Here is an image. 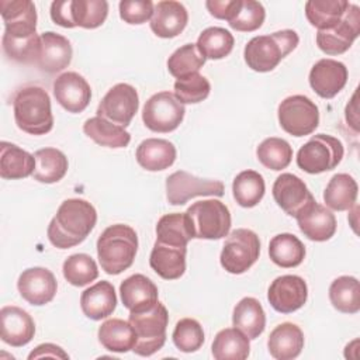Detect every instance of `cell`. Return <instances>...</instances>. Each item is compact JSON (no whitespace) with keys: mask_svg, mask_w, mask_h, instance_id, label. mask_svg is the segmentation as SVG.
Returning a JSON list of instances; mask_svg holds the SVG:
<instances>
[{"mask_svg":"<svg viewBox=\"0 0 360 360\" xmlns=\"http://www.w3.org/2000/svg\"><path fill=\"white\" fill-rule=\"evenodd\" d=\"M97 222L96 208L86 200H65L48 225V239L59 249L82 243Z\"/></svg>","mask_w":360,"mask_h":360,"instance_id":"cell-1","label":"cell"},{"mask_svg":"<svg viewBox=\"0 0 360 360\" xmlns=\"http://www.w3.org/2000/svg\"><path fill=\"white\" fill-rule=\"evenodd\" d=\"M138 250V235L134 228L115 224L105 228L97 239V257L107 274H120L132 266Z\"/></svg>","mask_w":360,"mask_h":360,"instance_id":"cell-2","label":"cell"},{"mask_svg":"<svg viewBox=\"0 0 360 360\" xmlns=\"http://www.w3.org/2000/svg\"><path fill=\"white\" fill-rule=\"evenodd\" d=\"M13 110L17 127L27 134L44 135L53 127L49 94L39 86L20 89L14 96Z\"/></svg>","mask_w":360,"mask_h":360,"instance_id":"cell-3","label":"cell"},{"mask_svg":"<svg viewBox=\"0 0 360 360\" xmlns=\"http://www.w3.org/2000/svg\"><path fill=\"white\" fill-rule=\"evenodd\" d=\"M298 41V34L294 30L253 37L245 46V62L255 72H270L297 48Z\"/></svg>","mask_w":360,"mask_h":360,"instance_id":"cell-4","label":"cell"},{"mask_svg":"<svg viewBox=\"0 0 360 360\" xmlns=\"http://www.w3.org/2000/svg\"><path fill=\"white\" fill-rule=\"evenodd\" d=\"M128 322L132 325L136 342L132 352L138 356H152L160 350L166 342V328L169 323V314L162 302L153 307L129 312Z\"/></svg>","mask_w":360,"mask_h":360,"instance_id":"cell-5","label":"cell"},{"mask_svg":"<svg viewBox=\"0 0 360 360\" xmlns=\"http://www.w3.org/2000/svg\"><path fill=\"white\" fill-rule=\"evenodd\" d=\"M193 236L197 239H221L229 233L231 212L219 200H202L186 211Z\"/></svg>","mask_w":360,"mask_h":360,"instance_id":"cell-6","label":"cell"},{"mask_svg":"<svg viewBox=\"0 0 360 360\" xmlns=\"http://www.w3.org/2000/svg\"><path fill=\"white\" fill-rule=\"evenodd\" d=\"M345 149L342 142L326 134L312 135L297 153V165L301 170L309 174H319L335 169L342 158Z\"/></svg>","mask_w":360,"mask_h":360,"instance_id":"cell-7","label":"cell"},{"mask_svg":"<svg viewBox=\"0 0 360 360\" xmlns=\"http://www.w3.org/2000/svg\"><path fill=\"white\" fill-rule=\"evenodd\" d=\"M260 255L259 236L246 228L235 229L226 238L219 256L221 266L231 274H242L249 270Z\"/></svg>","mask_w":360,"mask_h":360,"instance_id":"cell-8","label":"cell"},{"mask_svg":"<svg viewBox=\"0 0 360 360\" xmlns=\"http://www.w3.org/2000/svg\"><path fill=\"white\" fill-rule=\"evenodd\" d=\"M277 114L280 127L292 136L311 135L319 124L318 105L302 94L284 98L278 105Z\"/></svg>","mask_w":360,"mask_h":360,"instance_id":"cell-9","label":"cell"},{"mask_svg":"<svg viewBox=\"0 0 360 360\" xmlns=\"http://www.w3.org/2000/svg\"><path fill=\"white\" fill-rule=\"evenodd\" d=\"M184 104L170 91L150 96L142 110V121L153 132H172L184 118Z\"/></svg>","mask_w":360,"mask_h":360,"instance_id":"cell-10","label":"cell"},{"mask_svg":"<svg viewBox=\"0 0 360 360\" xmlns=\"http://www.w3.org/2000/svg\"><path fill=\"white\" fill-rule=\"evenodd\" d=\"M138 107L139 97L135 87L128 83H118L101 98L97 107V117L125 128L135 117Z\"/></svg>","mask_w":360,"mask_h":360,"instance_id":"cell-11","label":"cell"},{"mask_svg":"<svg viewBox=\"0 0 360 360\" xmlns=\"http://www.w3.org/2000/svg\"><path fill=\"white\" fill-rule=\"evenodd\" d=\"M198 195H224V184L219 180L200 179L184 170L172 173L166 179V197L172 205H183Z\"/></svg>","mask_w":360,"mask_h":360,"instance_id":"cell-12","label":"cell"},{"mask_svg":"<svg viewBox=\"0 0 360 360\" xmlns=\"http://www.w3.org/2000/svg\"><path fill=\"white\" fill-rule=\"evenodd\" d=\"M359 34L360 8L350 3L346 14L335 27L316 32V45L326 55H340L352 46Z\"/></svg>","mask_w":360,"mask_h":360,"instance_id":"cell-13","label":"cell"},{"mask_svg":"<svg viewBox=\"0 0 360 360\" xmlns=\"http://www.w3.org/2000/svg\"><path fill=\"white\" fill-rule=\"evenodd\" d=\"M308 287L302 277L285 274L277 277L269 287L267 300L273 309L281 314H291L307 302Z\"/></svg>","mask_w":360,"mask_h":360,"instance_id":"cell-14","label":"cell"},{"mask_svg":"<svg viewBox=\"0 0 360 360\" xmlns=\"http://www.w3.org/2000/svg\"><path fill=\"white\" fill-rule=\"evenodd\" d=\"M273 198L288 215L297 217L305 207L315 201L304 180L292 173H281L273 184Z\"/></svg>","mask_w":360,"mask_h":360,"instance_id":"cell-15","label":"cell"},{"mask_svg":"<svg viewBox=\"0 0 360 360\" xmlns=\"http://www.w3.org/2000/svg\"><path fill=\"white\" fill-rule=\"evenodd\" d=\"M17 288L28 304L39 307L53 300L58 283L51 270L45 267H30L20 274Z\"/></svg>","mask_w":360,"mask_h":360,"instance_id":"cell-16","label":"cell"},{"mask_svg":"<svg viewBox=\"0 0 360 360\" xmlns=\"http://www.w3.org/2000/svg\"><path fill=\"white\" fill-rule=\"evenodd\" d=\"M56 101L69 112H82L90 103L91 89L87 80L76 72H65L53 82Z\"/></svg>","mask_w":360,"mask_h":360,"instance_id":"cell-17","label":"cell"},{"mask_svg":"<svg viewBox=\"0 0 360 360\" xmlns=\"http://www.w3.org/2000/svg\"><path fill=\"white\" fill-rule=\"evenodd\" d=\"M309 84L322 98L335 97L347 82V68L345 63L325 58L318 60L309 70Z\"/></svg>","mask_w":360,"mask_h":360,"instance_id":"cell-18","label":"cell"},{"mask_svg":"<svg viewBox=\"0 0 360 360\" xmlns=\"http://www.w3.org/2000/svg\"><path fill=\"white\" fill-rule=\"evenodd\" d=\"M35 335V323L31 315L20 307L6 305L0 309L1 340L13 347L25 346Z\"/></svg>","mask_w":360,"mask_h":360,"instance_id":"cell-19","label":"cell"},{"mask_svg":"<svg viewBox=\"0 0 360 360\" xmlns=\"http://www.w3.org/2000/svg\"><path fill=\"white\" fill-rule=\"evenodd\" d=\"M72 55V45L66 37L46 31L41 34V48L35 63L42 72L58 73L69 66Z\"/></svg>","mask_w":360,"mask_h":360,"instance_id":"cell-20","label":"cell"},{"mask_svg":"<svg viewBox=\"0 0 360 360\" xmlns=\"http://www.w3.org/2000/svg\"><path fill=\"white\" fill-rule=\"evenodd\" d=\"M300 231L311 240H329L336 232V218L330 210L312 201L295 217Z\"/></svg>","mask_w":360,"mask_h":360,"instance_id":"cell-21","label":"cell"},{"mask_svg":"<svg viewBox=\"0 0 360 360\" xmlns=\"http://www.w3.org/2000/svg\"><path fill=\"white\" fill-rule=\"evenodd\" d=\"M188 13L180 1L163 0L153 6L150 30L160 38L177 37L187 25Z\"/></svg>","mask_w":360,"mask_h":360,"instance_id":"cell-22","label":"cell"},{"mask_svg":"<svg viewBox=\"0 0 360 360\" xmlns=\"http://www.w3.org/2000/svg\"><path fill=\"white\" fill-rule=\"evenodd\" d=\"M186 253L187 246H176L156 240L149 256V264L162 278L176 280L186 271Z\"/></svg>","mask_w":360,"mask_h":360,"instance_id":"cell-23","label":"cell"},{"mask_svg":"<svg viewBox=\"0 0 360 360\" xmlns=\"http://www.w3.org/2000/svg\"><path fill=\"white\" fill-rule=\"evenodd\" d=\"M121 301L129 312H138L158 302V287L143 274H132L120 285Z\"/></svg>","mask_w":360,"mask_h":360,"instance_id":"cell-24","label":"cell"},{"mask_svg":"<svg viewBox=\"0 0 360 360\" xmlns=\"http://www.w3.org/2000/svg\"><path fill=\"white\" fill-rule=\"evenodd\" d=\"M80 307L83 314L93 321H100L110 316L117 307L114 285L105 280L97 281L82 292Z\"/></svg>","mask_w":360,"mask_h":360,"instance_id":"cell-25","label":"cell"},{"mask_svg":"<svg viewBox=\"0 0 360 360\" xmlns=\"http://www.w3.org/2000/svg\"><path fill=\"white\" fill-rule=\"evenodd\" d=\"M267 347L274 359L292 360L304 347V333L295 323L283 322L270 332Z\"/></svg>","mask_w":360,"mask_h":360,"instance_id":"cell-26","label":"cell"},{"mask_svg":"<svg viewBox=\"0 0 360 360\" xmlns=\"http://www.w3.org/2000/svg\"><path fill=\"white\" fill-rule=\"evenodd\" d=\"M176 160V148L167 139L148 138L136 148V162L149 172H159L170 167Z\"/></svg>","mask_w":360,"mask_h":360,"instance_id":"cell-27","label":"cell"},{"mask_svg":"<svg viewBox=\"0 0 360 360\" xmlns=\"http://www.w3.org/2000/svg\"><path fill=\"white\" fill-rule=\"evenodd\" d=\"M35 158L20 146L3 141L0 143V176L6 180L24 179L34 173Z\"/></svg>","mask_w":360,"mask_h":360,"instance_id":"cell-28","label":"cell"},{"mask_svg":"<svg viewBox=\"0 0 360 360\" xmlns=\"http://www.w3.org/2000/svg\"><path fill=\"white\" fill-rule=\"evenodd\" d=\"M232 323L249 340L259 338L266 326V314L262 304L253 297L242 298L233 308Z\"/></svg>","mask_w":360,"mask_h":360,"instance_id":"cell-29","label":"cell"},{"mask_svg":"<svg viewBox=\"0 0 360 360\" xmlns=\"http://www.w3.org/2000/svg\"><path fill=\"white\" fill-rule=\"evenodd\" d=\"M98 340L110 352L125 353L134 349L136 335L128 321L112 318L103 322L98 328Z\"/></svg>","mask_w":360,"mask_h":360,"instance_id":"cell-30","label":"cell"},{"mask_svg":"<svg viewBox=\"0 0 360 360\" xmlns=\"http://www.w3.org/2000/svg\"><path fill=\"white\" fill-rule=\"evenodd\" d=\"M211 350L215 360H245L250 352L249 338L235 326L225 328L215 335Z\"/></svg>","mask_w":360,"mask_h":360,"instance_id":"cell-31","label":"cell"},{"mask_svg":"<svg viewBox=\"0 0 360 360\" xmlns=\"http://www.w3.org/2000/svg\"><path fill=\"white\" fill-rule=\"evenodd\" d=\"M35 169L34 179L39 183H56L62 180L68 172V158L65 153L56 148H44L38 149L34 153Z\"/></svg>","mask_w":360,"mask_h":360,"instance_id":"cell-32","label":"cell"},{"mask_svg":"<svg viewBox=\"0 0 360 360\" xmlns=\"http://www.w3.org/2000/svg\"><path fill=\"white\" fill-rule=\"evenodd\" d=\"M357 191V183L350 174L338 173L329 180L323 191V201L330 210L346 211L356 204Z\"/></svg>","mask_w":360,"mask_h":360,"instance_id":"cell-33","label":"cell"},{"mask_svg":"<svg viewBox=\"0 0 360 360\" xmlns=\"http://www.w3.org/2000/svg\"><path fill=\"white\" fill-rule=\"evenodd\" d=\"M349 6L346 0H309L305 3V15L318 31L329 30L343 18Z\"/></svg>","mask_w":360,"mask_h":360,"instance_id":"cell-34","label":"cell"},{"mask_svg":"<svg viewBox=\"0 0 360 360\" xmlns=\"http://www.w3.org/2000/svg\"><path fill=\"white\" fill-rule=\"evenodd\" d=\"M269 256L280 267H297L305 257V246L292 233H278L269 243Z\"/></svg>","mask_w":360,"mask_h":360,"instance_id":"cell-35","label":"cell"},{"mask_svg":"<svg viewBox=\"0 0 360 360\" xmlns=\"http://www.w3.org/2000/svg\"><path fill=\"white\" fill-rule=\"evenodd\" d=\"M84 134L96 143L107 148H125L131 141V135L125 128L112 124L101 117H93L83 124Z\"/></svg>","mask_w":360,"mask_h":360,"instance_id":"cell-36","label":"cell"},{"mask_svg":"<svg viewBox=\"0 0 360 360\" xmlns=\"http://www.w3.org/2000/svg\"><path fill=\"white\" fill-rule=\"evenodd\" d=\"M329 300L335 309L343 314H356L360 309V285L353 276H340L329 287Z\"/></svg>","mask_w":360,"mask_h":360,"instance_id":"cell-37","label":"cell"},{"mask_svg":"<svg viewBox=\"0 0 360 360\" xmlns=\"http://www.w3.org/2000/svg\"><path fill=\"white\" fill-rule=\"evenodd\" d=\"M193 232L186 212H173L163 215L156 225V240L176 245L187 246L193 239Z\"/></svg>","mask_w":360,"mask_h":360,"instance_id":"cell-38","label":"cell"},{"mask_svg":"<svg viewBox=\"0 0 360 360\" xmlns=\"http://www.w3.org/2000/svg\"><path fill=\"white\" fill-rule=\"evenodd\" d=\"M266 191L263 176L255 170L240 172L232 183V193L236 202L243 208L257 205Z\"/></svg>","mask_w":360,"mask_h":360,"instance_id":"cell-39","label":"cell"},{"mask_svg":"<svg viewBox=\"0 0 360 360\" xmlns=\"http://www.w3.org/2000/svg\"><path fill=\"white\" fill-rule=\"evenodd\" d=\"M233 35L222 27L205 28L198 39L197 49L205 59H222L233 49Z\"/></svg>","mask_w":360,"mask_h":360,"instance_id":"cell-40","label":"cell"},{"mask_svg":"<svg viewBox=\"0 0 360 360\" xmlns=\"http://www.w3.org/2000/svg\"><path fill=\"white\" fill-rule=\"evenodd\" d=\"M256 156L259 162L271 170L285 169L292 159L291 145L281 138H266L256 149Z\"/></svg>","mask_w":360,"mask_h":360,"instance_id":"cell-41","label":"cell"},{"mask_svg":"<svg viewBox=\"0 0 360 360\" xmlns=\"http://www.w3.org/2000/svg\"><path fill=\"white\" fill-rule=\"evenodd\" d=\"M70 11L75 27L93 30L105 21L108 3L105 0H72Z\"/></svg>","mask_w":360,"mask_h":360,"instance_id":"cell-42","label":"cell"},{"mask_svg":"<svg viewBox=\"0 0 360 360\" xmlns=\"http://www.w3.org/2000/svg\"><path fill=\"white\" fill-rule=\"evenodd\" d=\"M205 63V58L200 53L195 44H186L177 48L167 59V69L176 79L197 73Z\"/></svg>","mask_w":360,"mask_h":360,"instance_id":"cell-43","label":"cell"},{"mask_svg":"<svg viewBox=\"0 0 360 360\" xmlns=\"http://www.w3.org/2000/svg\"><path fill=\"white\" fill-rule=\"evenodd\" d=\"M63 277L75 287H83L98 277V269L91 256L75 253L63 262Z\"/></svg>","mask_w":360,"mask_h":360,"instance_id":"cell-44","label":"cell"},{"mask_svg":"<svg viewBox=\"0 0 360 360\" xmlns=\"http://www.w3.org/2000/svg\"><path fill=\"white\" fill-rule=\"evenodd\" d=\"M1 45L6 56L20 63L37 62L41 48V35L31 37H11L3 34Z\"/></svg>","mask_w":360,"mask_h":360,"instance_id":"cell-45","label":"cell"},{"mask_svg":"<svg viewBox=\"0 0 360 360\" xmlns=\"http://www.w3.org/2000/svg\"><path fill=\"white\" fill-rule=\"evenodd\" d=\"M174 346L184 353L197 352L204 343V330L198 321L193 318L180 319L173 330Z\"/></svg>","mask_w":360,"mask_h":360,"instance_id":"cell-46","label":"cell"},{"mask_svg":"<svg viewBox=\"0 0 360 360\" xmlns=\"http://www.w3.org/2000/svg\"><path fill=\"white\" fill-rule=\"evenodd\" d=\"M266 11L262 3L255 0H239L235 15L228 22L231 28L240 32H252L262 27Z\"/></svg>","mask_w":360,"mask_h":360,"instance_id":"cell-47","label":"cell"},{"mask_svg":"<svg viewBox=\"0 0 360 360\" xmlns=\"http://www.w3.org/2000/svg\"><path fill=\"white\" fill-rule=\"evenodd\" d=\"M210 82L198 72L174 82V96L183 104H195L205 100L210 94Z\"/></svg>","mask_w":360,"mask_h":360,"instance_id":"cell-48","label":"cell"},{"mask_svg":"<svg viewBox=\"0 0 360 360\" xmlns=\"http://www.w3.org/2000/svg\"><path fill=\"white\" fill-rule=\"evenodd\" d=\"M0 11L4 24L20 21H37V10L30 0H1Z\"/></svg>","mask_w":360,"mask_h":360,"instance_id":"cell-49","label":"cell"},{"mask_svg":"<svg viewBox=\"0 0 360 360\" xmlns=\"http://www.w3.org/2000/svg\"><path fill=\"white\" fill-rule=\"evenodd\" d=\"M150 0H122L120 1V17L128 24H143L153 14Z\"/></svg>","mask_w":360,"mask_h":360,"instance_id":"cell-50","label":"cell"},{"mask_svg":"<svg viewBox=\"0 0 360 360\" xmlns=\"http://www.w3.org/2000/svg\"><path fill=\"white\" fill-rule=\"evenodd\" d=\"M238 6L239 0H208L205 3V7L211 15L219 20H226L228 22L235 15Z\"/></svg>","mask_w":360,"mask_h":360,"instance_id":"cell-51","label":"cell"},{"mask_svg":"<svg viewBox=\"0 0 360 360\" xmlns=\"http://www.w3.org/2000/svg\"><path fill=\"white\" fill-rule=\"evenodd\" d=\"M72 0H56L51 4V18L63 28H75L70 11Z\"/></svg>","mask_w":360,"mask_h":360,"instance_id":"cell-52","label":"cell"},{"mask_svg":"<svg viewBox=\"0 0 360 360\" xmlns=\"http://www.w3.org/2000/svg\"><path fill=\"white\" fill-rule=\"evenodd\" d=\"M41 357H53V359H69V354L59 346L53 343H42L37 346L30 354L28 359H41Z\"/></svg>","mask_w":360,"mask_h":360,"instance_id":"cell-53","label":"cell"}]
</instances>
